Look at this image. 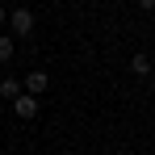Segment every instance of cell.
<instances>
[{
  "instance_id": "obj_1",
  "label": "cell",
  "mask_w": 155,
  "mask_h": 155,
  "mask_svg": "<svg viewBox=\"0 0 155 155\" xmlns=\"http://www.w3.org/2000/svg\"><path fill=\"white\" fill-rule=\"evenodd\" d=\"M4 25H8V38H13V42H17V38H29V34H34V13H29L25 4H17V8H8Z\"/></svg>"
},
{
  "instance_id": "obj_2",
  "label": "cell",
  "mask_w": 155,
  "mask_h": 155,
  "mask_svg": "<svg viewBox=\"0 0 155 155\" xmlns=\"http://www.w3.org/2000/svg\"><path fill=\"white\" fill-rule=\"evenodd\" d=\"M21 92H29V97H42V92H51V76H46L42 67H34V71L21 80Z\"/></svg>"
},
{
  "instance_id": "obj_3",
  "label": "cell",
  "mask_w": 155,
  "mask_h": 155,
  "mask_svg": "<svg viewBox=\"0 0 155 155\" xmlns=\"http://www.w3.org/2000/svg\"><path fill=\"white\" fill-rule=\"evenodd\" d=\"M13 113H17L21 122L38 117V97H29V92H17V97H13Z\"/></svg>"
},
{
  "instance_id": "obj_4",
  "label": "cell",
  "mask_w": 155,
  "mask_h": 155,
  "mask_svg": "<svg viewBox=\"0 0 155 155\" xmlns=\"http://www.w3.org/2000/svg\"><path fill=\"white\" fill-rule=\"evenodd\" d=\"M130 71H134V76H155V67H151L147 54H134V59H130Z\"/></svg>"
},
{
  "instance_id": "obj_5",
  "label": "cell",
  "mask_w": 155,
  "mask_h": 155,
  "mask_svg": "<svg viewBox=\"0 0 155 155\" xmlns=\"http://www.w3.org/2000/svg\"><path fill=\"white\" fill-rule=\"evenodd\" d=\"M17 92H21V80H17V76H4V80H0V97H4V101H13Z\"/></svg>"
},
{
  "instance_id": "obj_6",
  "label": "cell",
  "mask_w": 155,
  "mask_h": 155,
  "mask_svg": "<svg viewBox=\"0 0 155 155\" xmlns=\"http://www.w3.org/2000/svg\"><path fill=\"white\" fill-rule=\"evenodd\" d=\"M13 51H17V42H13L8 34H0V63H8V59H13Z\"/></svg>"
},
{
  "instance_id": "obj_7",
  "label": "cell",
  "mask_w": 155,
  "mask_h": 155,
  "mask_svg": "<svg viewBox=\"0 0 155 155\" xmlns=\"http://www.w3.org/2000/svg\"><path fill=\"white\" fill-rule=\"evenodd\" d=\"M138 8L143 13H155V0H138Z\"/></svg>"
},
{
  "instance_id": "obj_8",
  "label": "cell",
  "mask_w": 155,
  "mask_h": 155,
  "mask_svg": "<svg viewBox=\"0 0 155 155\" xmlns=\"http://www.w3.org/2000/svg\"><path fill=\"white\" fill-rule=\"evenodd\" d=\"M4 17H8V8H4V4H0V25H4Z\"/></svg>"
},
{
  "instance_id": "obj_9",
  "label": "cell",
  "mask_w": 155,
  "mask_h": 155,
  "mask_svg": "<svg viewBox=\"0 0 155 155\" xmlns=\"http://www.w3.org/2000/svg\"><path fill=\"white\" fill-rule=\"evenodd\" d=\"M151 97H155V76H151Z\"/></svg>"
}]
</instances>
